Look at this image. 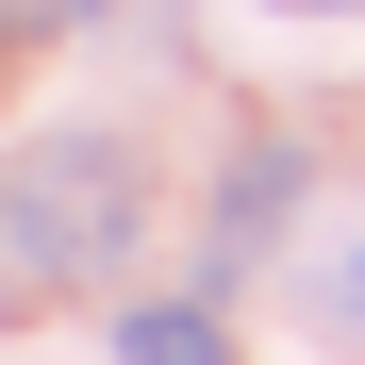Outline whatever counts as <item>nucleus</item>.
<instances>
[{"label":"nucleus","instance_id":"f257e3e1","mask_svg":"<svg viewBox=\"0 0 365 365\" xmlns=\"http://www.w3.org/2000/svg\"><path fill=\"white\" fill-rule=\"evenodd\" d=\"M133 232H150V166L133 133H50L17 150V182H0V282L17 299H83L133 266Z\"/></svg>","mask_w":365,"mask_h":365},{"label":"nucleus","instance_id":"f03ea898","mask_svg":"<svg viewBox=\"0 0 365 365\" xmlns=\"http://www.w3.org/2000/svg\"><path fill=\"white\" fill-rule=\"evenodd\" d=\"M116 365H232L216 299H150V316H116Z\"/></svg>","mask_w":365,"mask_h":365},{"label":"nucleus","instance_id":"7ed1b4c3","mask_svg":"<svg viewBox=\"0 0 365 365\" xmlns=\"http://www.w3.org/2000/svg\"><path fill=\"white\" fill-rule=\"evenodd\" d=\"M282 200H299V150L266 133L250 166H232V250H266V232H282Z\"/></svg>","mask_w":365,"mask_h":365},{"label":"nucleus","instance_id":"20e7f679","mask_svg":"<svg viewBox=\"0 0 365 365\" xmlns=\"http://www.w3.org/2000/svg\"><path fill=\"white\" fill-rule=\"evenodd\" d=\"M83 17H116V0H0V34H83Z\"/></svg>","mask_w":365,"mask_h":365},{"label":"nucleus","instance_id":"39448f33","mask_svg":"<svg viewBox=\"0 0 365 365\" xmlns=\"http://www.w3.org/2000/svg\"><path fill=\"white\" fill-rule=\"evenodd\" d=\"M316 316H332V332L365 316V250H349V266H316Z\"/></svg>","mask_w":365,"mask_h":365},{"label":"nucleus","instance_id":"423d86ee","mask_svg":"<svg viewBox=\"0 0 365 365\" xmlns=\"http://www.w3.org/2000/svg\"><path fill=\"white\" fill-rule=\"evenodd\" d=\"M266 17H349V0H266Z\"/></svg>","mask_w":365,"mask_h":365}]
</instances>
